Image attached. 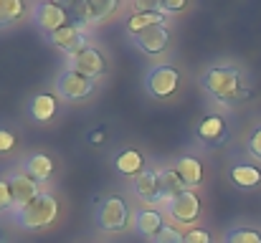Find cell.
I'll return each mask as SVG.
<instances>
[{
	"mask_svg": "<svg viewBox=\"0 0 261 243\" xmlns=\"http://www.w3.org/2000/svg\"><path fill=\"white\" fill-rule=\"evenodd\" d=\"M200 84L213 99H218L223 104L241 101V99L249 96L246 79H244V74L236 66H213V69H208L200 76Z\"/></svg>",
	"mask_w": 261,
	"mask_h": 243,
	"instance_id": "cell-1",
	"label": "cell"
},
{
	"mask_svg": "<svg viewBox=\"0 0 261 243\" xmlns=\"http://www.w3.org/2000/svg\"><path fill=\"white\" fill-rule=\"evenodd\" d=\"M10 215H13L15 226L23 228V231H43L51 223H56V218H59V200H56V195L43 190L28 205L10 210Z\"/></svg>",
	"mask_w": 261,
	"mask_h": 243,
	"instance_id": "cell-2",
	"label": "cell"
},
{
	"mask_svg": "<svg viewBox=\"0 0 261 243\" xmlns=\"http://www.w3.org/2000/svg\"><path fill=\"white\" fill-rule=\"evenodd\" d=\"M129 215H132V210H129V205H127V200L122 195L101 198L99 205H96V213H94L96 226L104 233H122L127 228V223H129Z\"/></svg>",
	"mask_w": 261,
	"mask_h": 243,
	"instance_id": "cell-3",
	"label": "cell"
},
{
	"mask_svg": "<svg viewBox=\"0 0 261 243\" xmlns=\"http://www.w3.org/2000/svg\"><path fill=\"white\" fill-rule=\"evenodd\" d=\"M180 86V71L173 64H158L147 71L145 89L152 99H170Z\"/></svg>",
	"mask_w": 261,
	"mask_h": 243,
	"instance_id": "cell-4",
	"label": "cell"
},
{
	"mask_svg": "<svg viewBox=\"0 0 261 243\" xmlns=\"http://www.w3.org/2000/svg\"><path fill=\"white\" fill-rule=\"evenodd\" d=\"M54 86H56V96H59V99H64V101H82V99H87L89 94L94 91L96 81L66 66V69L56 76Z\"/></svg>",
	"mask_w": 261,
	"mask_h": 243,
	"instance_id": "cell-5",
	"label": "cell"
},
{
	"mask_svg": "<svg viewBox=\"0 0 261 243\" xmlns=\"http://www.w3.org/2000/svg\"><path fill=\"white\" fill-rule=\"evenodd\" d=\"M31 15H33V23H36L41 31H46L48 36H51L54 31H59V28H64V25H69V23L74 20L71 13H69V5L54 3V0L36 3L33 10H31Z\"/></svg>",
	"mask_w": 261,
	"mask_h": 243,
	"instance_id": "cell-6",
	"label": "cell"
},
{
	"mask_svg": "<svg viewBox=\"0 0 261 243\" xmlns=\"http://www.w3.org/2000/svg\"><path fill=\"white\" fill-rule=\"evenodd\" d=\"M119 10V3L117 0H76V3H69V13L76 23L82 25H94V23H101L107 20L109 15H114Z\"/></svg>",
	"mask_w": 261,
	"mask_h": 243,
	"instance_id": "cell-7",
	"label": "cell"
},
{
	"mask_svg": "<svg viewBox=\"0 0 261 243\" xmlns=\"http://www.w3.org/2000/svg\"><path fill=\"white\" fill-rule=\"evenodd\" d=\"M48 43H51L54 48H59L61 53H66V59H69V56L79 53L82 48L89 46V28L82 25V23H76V20H71L69 25L54 31V33L48 36Z\"/></svg>",
	"mask_w": 261,
	"mask_h": 243,
	"instance_id": "cell-8",
	"label": "cell"
},
{
	"mask_svg": "<svg viewBox=\"0 0 261 243\" xmlns=\"http://www.w3.org/2000/svg\"><path fill=\"white\" fill-rule=\"evenodd\" d=\"M165 210H168V218H173L175 223H195L203 213V203L193 190H185L165 203Z\"/></svg>",
	"mask_w": 261,
	"mask_h": 243,
	"instance_id": "cell-9",
	"label": "cell"
},
{
	"mask_svg": "<svg viewBox=\"0 0 261 243\" xmlns=\"http://www.w3.org/2000/svg\"><path fill=\"white\" fill-rule=\"evenodd\" d=\"M66 64H69V69L84 74L89 79H99V76H104V71H107V59H104V53H101L96 46L82 48L79 53L69 56Z\"/></svg>",
	"mask_w": 261,
	"mask_h": 243,
	"instance_id": "cell-10",
	"label": "cell"
},
{
	"mask_svg": "<svg viewBox=\"0 0 261 243\" xmlns=\"http://www.w3.org/2000/svg\"><path fill=\"white\" fill-rule=\"evenodd\" d=\"M129 38H132L135 48L142 51L145 56H160L170 46V31H168V25H155V28H147L142 33L129 36Z\"/></svg>",
	"mask_w": 261,
	"mask_h": 243,
	"instance_id": "cell-11",
	"label": "cell"
},
{
	"mask_svg": "<svg viewBox=\"0 0 261 243\" xmlns=\"http://www.w3.org/2000/svg\"><path fill=\"white\" fill-rule=\"evenodd\" d=\"M8 182H10V193H13V210L28 205L31 200H36L43 193L41 190V182L33 180L25 170H18V172L8 175Z\"/></svg>",
	"mask_w": 261,
	"mask_h": 243,
	"instance_id": "cell-12",
	"label": "cell"
},
{
	"mask_svg": "<svg viewBox=\"0 0 261 243\" xmlns=\"http://www.w3.org/2000/svg\"><path fill=\"white\" fill-rule=\"evenodd\" d=\"M132 190L142 203H163V180L160 170H145L132 180Z\"/></svg>",
	"mask_w": 261,
	"mask_h": 243,
	"instance_id": "cell-13",
	"label": "cell"
},
{
	"mask_svg": "<svg viewBox=\"0 0 261 243\" xmlns=\"http://www.w3.org/2000/svg\"><path fill=\"white\" fill-rule=\"evenodd\" d=\"M132 223H135V231L137 236L142 238H155L168 223H165V215L163 210H155V208H137L135 215H132Z\"/></svg>",
	"mask_w": 261,
	"mask_h": 243,
	"instance_id": "cell-14",
	"label": "cell"
},
{
	"mask_svg": "<svg viewBox=\"0 0 261 243\" xmlns=\"http://www.w3.org/2000/svg\"><path fill=\"white\" fill-rule=\"evenodd\" d=\"M59 114V101H56V96L54 94H36L31 101H28V117L33 119V122H38V124H46V122H51L54 117Z\"/></svg>",
	"mask_w": 261,
	"mask_h": 243,
	"instance_id": "cell-15",
	"label": "cell"
},
{
	"mask_svg": "<svg viewBox=\"0 0 261 243\" xmlns=\"http://www.w3.org/2000/svg\"><path fill=\"white\" fill-rule=\"evenodd\" d=\"M198 137L203 140V142H208V145H221L223 140H226V132H228V127H226V119L223 117H218V114H205L200 122H198Z\"/></svg>",
	"mask_w": 261,
	"mask_h": 243,
	"instance_id": "cell-16",
	"label": "cell"
},
{
	"mask_svg": "<svg viewBox=\"0 0 261 243\" xmlns=\"http://www.w3.org/2000/svg\"><path fill=\"white\" fill-rule=\"evenodd\" d=\"M114 167H117V172L119 175H124V177H137L140 172H145L147 167H145V157H142V152L140 150H135V147H127V150H122V152H117V157H114Z\"/></svg>",
	"mask_w": 261,
	"mask_h": 243,
	"instance_id": "cell-17",
	"label": "cell"
},
{
	"mask_svg": "<svg viewBox=\"0 0 261 243\" xmlns=\"http://www.w3.org/2000/svg\"><path fill=\"white\" fill-rule=\"evenodd\" d=\"M175 172L180 175V180L188 185V187H195L203 182V162L193 155H185L175 162Z\"/></svg>",
	"mask_w": 261,
	"mask_h": 243,
	"instance_id": "cell-18",
	"label": "cell"
},
{
	"mask_svg": "<svg viewBox=\"0 0 261 243\" xmlns=\"http://www.w3.org/2000/svg\"><path fill=\"white\" fill-rule=\"evenodd\" d=\"M155 25H168V15H163L160 10H150V13H132L127 18V33L129 36L142 33V31L155 28Z\"/></svg>",
	"mask_w": 261,
	"mask_h": 243,
	"instance_id": "cell-19",
	"label": "cell"
},
{
	"mask_svg": "<svg viewBox=\"0 0 261 243\" xmlns=\"http://www.w3.org/2000/svg\"><path fill=\"white\" fill-rule=\"evenodd\" d=\"M231 180L236 187L241 190H251V187H259L261 185V170L249 165V162H239L231 167Z\"/></svg>",
	"mask_w": 261,
	"mask_h": 243,
	"instance_id": "cell-20",
	"label": "cell"
},
{
	"mask_svg": "<svg viewBox=\"0 0 261 243\" xmlns=\"http://www.w3.org/2000/svg\"><path fill=\"white\" fill-rule=\"evenodd\" d=\"M23 170H25L33 180L46 182V180H51V175H54V160H51L46 152H36V155H31L28 160L23 162Z\"/></svg>",
	"mask_w": 261,
	"mask_h": 243,
	"instance_id": "cell-21",
	"label": "cell"
},
{
	"mask_svg": "<svg viewBox=\"0 0 261 243\" xmlns=\"http://www.w3.org/2000/svg\"><path fill=\"white\" fill-rule=\"evenodd\" d=\"M160 180H163V203H168V200H173L175 195L190 190V187L180 180V175L175 172V167H170V170H160Z\"/></svg>",
	"mask_w": 261,
	"mask_h": 243,
	"instance_id": "cell-22",
	"label": "cell"
},
{
	"mask_svg": "<svg viewBox=\"0 0 261 243\" xmlns=\"http://www.w3.org/2000/svg\"><path fill=\"white\" fill-rule=\"evenodd\" d=\"M23 13H25V5L20 0H0V31L10 28Z\"/></svg>",
	"mask_w": 261,
	"mask_h": 243,
	"instance_id": "cell-23",
	"label": "cell"
},
{
	"mask_svg": "<svg viewBox=\"0 0 261 243\" xmlns=\"http://www.w3.org/2000/svg\"><path fill=\"white\" fill-rule=\"evenodd\" d=\"M223 243H261V233L254 228H233L226 233Z\"/></svg>",
	"mask_w": 261,
	"mask_h": 243,
	"instance_id": "cell-24",
	"label": "cell"
},
{
	"mask_svg": "<svg viewBox=\"0 0 261 243\" xmlns=\"http://www.w3.org/2000/svg\"><path fill=\"white\" fill-rule=\"evenodd\" d=\"M152 243H185V233H180L175 226L168 223V226L152 238Z\"/></svg>",
	"mask_w": 261,
	"mask_h": 243,
	"instance_id": "cell-25",
	"label": "cell"
},
{
	"mask_svg": "<svg viewBox=\"0 0 261 243\" xmlns=\"http://www.w3.org/2000/svg\"><path fill=\"white\" fill-rule=\"evenodd\" d=\"M3 210H13V193L8 177H0V213Z\"/></svg>",
	"mask_w": 261,
	"mask_h": 243,
	"instance_id": "cell-26",
	"label": "cell"
},
{
	"mask_svg": "<svg viewBox=\"0 0 261 243\" xmlns=\"http://www.w3.org/2000/svg\"><path fill=\"white\" fill-rule=\"evenodd\" d=\"M185 243H213V238H211V233L205 228L193 226V228L185 231Z\"/></svg>",
	"mask_w": 261,
	"mask_h": 243,
	"instance_id": "cell-27",
	"label": "cell"
},
{
	"mask_svg": "<svg viewBox=\"0 0 261 243\" xmlns=\"http://www.w3.org/2000/svg\"><path fill=\"white\" fill-rule=\"evenodd\" d=\"M185 0H160L158 3V10L163 13V15H168V13H180V10H185Z\"/></svg>",
	"mask_w": 261,
	"mask_h": 243,
	"instance_id": "cell-28",
	"label": "cell"
},
{
	"mask_svg": "<svg viewBox=\"0 0 261 243\" xmlns=\"http://www.w3.org/2000/svg\"><path fill=\"white\" fill-rule=\"evenodd\" d=\"M249 152H251V157L261 160V127H256L249 137Z\"/></svg>",
	"mask_w": 261,
	"mask_h": 243,
	"instance_id": "cell-29",
	"label": "cell"
},
{
	"mask_svg": "<svg viewBox=\"0 0 261 243\" xmlns=\"http://www.w3.org/2000/svg\"><path fill=\"white\" fill-rule=\"evenodd\" d=\"M15 147V134L10 129H0V152H10Z\"/></svg>",
	"mask_w": 261,
	"mask_h": 243,
	"instance_id": "cell-30",
	"label": "cell"
},
{
	"mask_svg": "<svg viewBox=\"0 0 261 243\" xmlns=\"http://www.w3.org/2000/svg\"><path fill=\"white\" fill-rule=\"evenodd\" d=\"M89 140H91V145H94V147H99V145H101V142L107 140V129H104V127L94 129V132L89 134Z\"/></svg>",
	"mask_w": 261,
	"mask_h": 243,
	"instance_id": "cell-31",
	"label": "cell"
},
{
	"mask_svg": "<svg viewBox=\"0 0 261 243\" xmlns=\"http://www.w3.org/2000/svg\"><path fill=\"white\" fill-rule=\"evenodd\" d=\"M0 243H8V238H5V231L0 228Z\"/></svg>",
	"mask_w": 261,
	"mask_h": 243,
	"instance_id": "cell-32",
	"label": "cell"
}]
</instances>
